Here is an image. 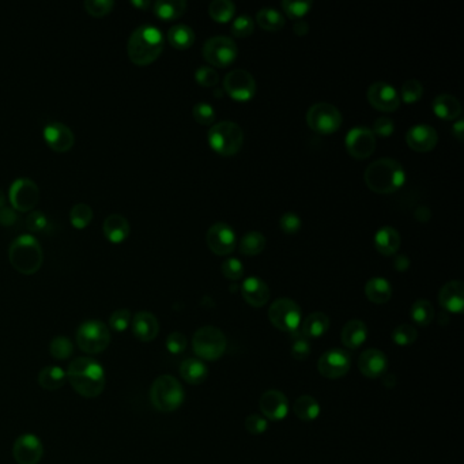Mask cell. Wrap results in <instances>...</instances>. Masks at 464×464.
<instances>
[{
	"instance_id": "obj_20",
	"label": "cell",
	"mask_w": 464,
	"mask_h": 464,
	"mask_svg": "<svg viewBox=\"0 0 464 464\" xmlns=\"http://www.w3.org/2000/svg\"><path fill=\"white\" fill-rule=\"evenodd\" d=\"M259 407L265 420L270 421H282L289 413L288 398L276 390L265 391L259 400Z\"/></svg>"
},
{
	"instance_id": "obj_35",
	"label": "cell",
	"mask_w": 464,
	"mask_h": 464,
	"mask_svg": "<svg viewBox=\"0 0 464 464\" xmlns=\"http://www.w3.org/2000/svg\"><path fill=\"white\" fill-rule=\"evenodd\" d=\"M293 411L296 417L304 422H312L320 415V404L313 397L302 395L296 399L293 404Z\"/></svg>"
},
{
	"instance_id": "obj_19",
	"label": "cell",
	"mask_w": 464,
	"mask_h": 464,
	"mask_svg": "<svg viewBox=\"0 0 464 464\" xmlns=\"http://www.w3.org/2000/svg\"><path fill=\"white\" fill-rule=\"evenodd\" d=\"M42 136L47 144L56 153H67L75 143V135L71 129L60 122L48 123L44 127Z\"/></svg>"
},
{
	"instance_id": "obj_61",
	"label": "cell",
	"mask_w": 464,
	"mask_h": 464,
	"mask_svg": "<svg viewBox=\"0 0 464 464\" xmlns=\"http://www.w3.org/2000/svg\"><path fill=\"white\" fill-rule=\"evenodd\" d=\"M408 265H410V260L404 256H399L398 259L395 260V268L399 271H404Z\"/></svg>"
},
{
	"instance_id": "obj_15",
	"label": "cell",
	"mask_w": 464,
	"mask_h": 464,
	"mask_svg": "<svg viewBox=\"0 0 464 464\" xmlns=\"http://www.w3.org/2000/svg\"><path fill=\"white\" fill-rule=\"evenodd\" d=\"M345 143L349 154L357 160L370 157L376 150V136L365 127L351 129L346 135Z\"/></svg>"
},
{
	"instance_id": "obj_31",
	"label": "cell",
	"mask_w": 464,
	"mask_h": 464,
	"mask_svg": "<svg viewBox=\"0 0 464 464\" xmlns=\"http://www.w3.org/2000/svg\"><path fill=\"white\" fill-rule=\"evenodd\" d=\"M365 296L373 304H386L392 297L391 283L384 278H372L365 285Z\"/></svg>"
},
{
	"instance_id": "obj_21",
	"label": "cell",
	"mask_w": 464,
	"mask_h": 464,
	"mask_svg": "<svg viewBox=\"0 0 464 464\" xmlns=\"http://www.w3.org/2000/svg\"><path fill=\"white\" fill-rule=\"evenodd\" d=\"M406 142L410 149L418 153H428L433 150L438 142L437 131L426 124H418L411 127L406 133Z\"/></svg>"
},
{
	"instance_id": "obj_43",
	"label": "cell",
	"mask_w": 464,
	"mask_h": 464,
	"mask_svg": "<svg viewBox=\"0 0 464 464\" xmlns=\"http://www.w3.org/2000/svg\"><path fill=\"white\" fill-rule=\"evenodd\" d=\"M418 338V332L415 330L414 326L411 324H400L394 331H392V340L395 345L398 346H411L413 343H415Z\"/></svg>"
},
{
	"instance_id": "obj_40",
	"label": "cell",
	"mask_w": 464,
	"mask_h": 464,
	"mask_svg": "<svg viewBox=\"0 0 464 464\" xmlns=\"http://www.w3.org/2000/svg\"><path fill=\"white\" fill-rule=\"evenodd\" d=\"M210 17L218 24H226L232 21L235 14V6L231 0H214L208 7Z\"/></svg>"
},
{
	"instance_id": "obj_58",
	"label": "cell",
	"mask_w": 464,
	"mask_h": 464,
	"mask_svg": "<svg viewBox=\"0 0 464 464\" xmlns=\"http://www.w3.org/2000/svg\"><path fill=\"white\" fill-rule=\"evenodd\" d=\"M17 219H18V214L13 207L4 206L3 208H0V225L11 226L17 222Z\"/></svg>"
},
{
	"instance_id": "obj_45",
	"label": "cell",
	"mask_w": 464,
	"mask_h": 464,
	"mask_svg": "<svg viewBox=\"0 0 464 464\" xmlns=\"http://www.w3.org/2000/svg\"><path fill=\"white\" fill-rule=\"evenodd\" d=\"M293 336V343H292V347H290V353H292V357L296 360V361H304L309 357L310 354V343H309V339H306L301 332H295L292 333Z\"/></svg>"
},
{
	"instance_id": "obj_5",
	"label": "cell",
	"mask_w": 464,
	"mask_h": 464,
	"mask_svg": "<svg viewBox=\"0 0 464 464\" xmlns=\"http://www.w3.org/2000/svg\"><path fill=\"white\" fill-rule=\"evenodd\" d=\"M150 400L156 410L172 413L184 403V390L179 380L170 374L158 376L150 388Z\"/></svg>"
},
{
	"instance_id": "obj_49",
	"label": "cell",
	"mask_w": 464,
	"mask_h": 464,
	"mask_svg": "<svg viewBox=\"0 0 464 464\" xmlns=\"http://www.w3.org/2000/svg\"><path fill=\"white\" fill-rule=\"evenodd\" d=\"M312 1H290L285 0L282 1L283 11L293 19H299L308 14V11L312 8Z\"/></svg>"
},
{
	"instance_id": "obj_13",
	"label": "cell",
	"mask_w": 464,
	"mask_h": 464,
	"mask_svg": "<svg viewBox=\"0 0 464 464\" xmlns=\"http://www.w3.org/2000/svg\"><path fill=\"white\" fill-rule=\"evenodd\" d=\"M224 89L234 101L245 102L256 94L255 78L245 69H233L224 79Z\"/></svg>"
},
{
	"instance_id": "obj_6",
	"label": "cell",
	"mask_w": 464,
	"mask_h": 464,
	"mask_svg": "<svg viewBox=\"0 0 464 464\" xmlns=\"http://www.w3.org/2000/svg\"><path fill=\"white\" fill-rule=\"evenodd\" d=\"M211 149L224 157L235 156L244 143V133L234 122H219L207 133Z\"/></svg>"
},
{
	"instance_id": "obj_39",
	"label": "cell",
	"mask_w": 464,
	"mask_h": 464,
	"mask_svg": "<svg viewBox=\"0 0 464 464\" xmlns=\"http://www.w3.org/2000/svg\"><path fill=\"white\" fill-rule=\"evenodd\" d=\"M411 319L421 327H428L434 319V308L428 299H417L410 310Z\"/></svg>"
},
{
	"instance_id": "obj_51",
	"label": "cell",
	"mask_w": 464,
	"mask_h": 464,
	"mask_svg": "<svg viewBox=\"0 0 464 464\" xmlns=\"http://www.w3.org/2000/svg\"><path fill=\"white\" fill-rule=\"evenodd\" d=\"M187 338L183 332L174 331L167 335L166 338V349L170 354H181L187 349Z\"/></svg>"
},
{
	"instance_id": "obj_54",
	"label": "cell",
	"mask_w": 464,
	"mask_h": 464,
	"mask_svg": "<svg viewBox=\"0 0 464 464\" xmlns=\"http://www.w3.org/2000/svg\"><path fill=\"white\" fill-rule=\"evenodd\" d=\"M268 428V422L265 417L258 415V414H251L249 417L245 418V429L251 434H263Z\"/></svg>"
},
{
	"instance_id": "obj_10",
	"label": "cell",
	"mask_w": 464,
	"mask_h": 464,
	"mask_svg": "<svg viewBox=\"0 0 464 464\" xmlns=\"http://www.w3.org/2000/svg\"><path fill=\"white\" fill-rule=\"evenodd\" d=\"M343 117L336 106L327 102H319L309 108L306 113V123L309 129L322 135L336 133L342 126Z\"/></svg>"
},
{
	"instance_id": "obj_11",
	"label": "cell",
	"mask_w": 464,
	"mask_h": 464,
	"mask_svg": "<svg viewBox=\"0 0 464 464\" xmlns=\"http://www.w3.org/2000/svg\"><path fill=\"white\" fill-rule=\"evenodd\" d=\"M203 58L208 65L214 67H228L237 59V45L226 35L211 37L203 45Z\"/></svg>"
},
{
	"instance_id": "obj_14",
	"label": "cell",
	"mask_w": 464,
	"mask_h": 464,
	"mask_svg": "<svg viewBox=\"0 0 464 464\" xmlns=\"http://www.w3.org/2000/svg\"><path fill=\"white\" fill-rule=\"evenodd\" d=\"M350 366H351L350 356L340 349H332L326 351L317 361L319 373L323 377L331 380L346 376L350 370Z\"/></svg>"
},
{
	"instance_id": "obj_56",
	"label": "cell",
	"mask_w": 464,
	"mask_h": 464,
	"mask_svg": "<svg viewBox=\"0 0 464 464\" xmlns=\"http://www.w3.org/2000/svg\"><path fill=\"white\" fill-rule=\"evenodd\" d=\"M279 226H281V229L283 232L293 234V233L299 232L301 226H302V222H301V218H299L297 214H295V213H286V214H283L281 217Z\"/></svg>"
},
{
	"instance_id": "obj_16",
	"label": "cell",
	"mask_w": 464,
	"mask_h": 464,
	"mask_svg": "<svg viewBox=\"0 0 464 464\" xmlns=\"http://www.w3.org/2000/svg\"><path fill=\"white\" fill-rule=\"evenodd\" d=\"M44 455V445L41 440L31 434L19 436L13 445V456L18 464H37Z\"/></svg>"
},
{
	"instance_id": "obj_30",
	"label": "cell",
	"mask_w": 464,
	"mask_h": 464,
	"mask_svg": "<svg viewBox=\"0 0 464 464\" xmlns=\"http://www.w3.org/2000/svg\"><path fill=\"white\" fill-rule=\"evenodd\" d=\"M330 330V319L323 312L310 313L301 326V333L306 339H317Z\"/></svg>"
},
{
	"instance_id": "obj_64",
	"label": "cell",
	"mask_w": 464,
	"mask_h": 464,
	"mask_svg": "<svg viewBox=\"0 0 464 464\" xmlns=\"http://www.w3.org/2000/svg\"><path fill=\"white\" fill-rule=\"evenodd\" d=\"M6 206V195L4 192L0 190V208H3Z\"/></svg>"
},
{
	"instance_id": "obj_9",
	"label": "cell",
	"mask_w": 464,
	"mask_h": 464,
	"mask_svg": "<svg viewBox=\"0 0 464 464\" xmlns=\"http://www.w3.org/2000/svg\"><path fill=\"white\" fill-rule=\"evenodd\" d=\"M268 319L275 329L295 333L301 327L302 312L293 299H279L271 304L268 309Z\"/></svg>"
},
{
	"instance_id": "obj_1",
	"label": "cell",
	"mask_w": 464,
	"mask_h": 464,
	"mask_svg": "<svg viewBox=\"0 0 464 464\" xmlns=\"http://www.w3.org/2000/svg\"><path fill=\"white\" fill-rule=\"evenodd\" d=\"M67 380L83 398H97L105 388V370L93 358L78 357L67 369Z\"/></svg>"
},
{
	"instance_id": "obj_46",
	"label": "cell",
	"mask_w": 464,
	"mask_h": 464,
	"mask_svg": "<svg viewBox=\"0 0 464 464\" xmlns=\"http://www.w3.org/2000/svg\"><path fill=\"white\" fill-rule=\"evenodd\" d=\"M133 315L129 309H117L109 317V327L115 332H124L131 326Z\"/></svg>"
},
{
	"instance_id": "obj_28",
	"label": "cell",
	"mask_w": 464,
	"mask_h": 464,
	"mask_svg": "<svg viewBox=\"0 0 464 464\" xmlns=\"http://www.w3.org/2000/svg\"><path fill=\"white\" fill-rule=\"evenodd\" d=\"M374 247L379 254L384 256H392L400 247V234L391 226H384L374 234Z\"/></svg>"
},
{
	"instance_id": "obj_52",
	"label": "cell",
	"mask_w": 464,
	"mask_h": 464,
	"mask_svg": "<svg viewBox=\"0 0 464 464\" xmlns=\"http://www.w3.org/2000/svg\"><path fill=\"white\" fill-rule=\"evenodd\" d=\"M195 79H197V82L199 83L200 86L214 88V86H217V83L219 81V76H218V72L214 68L200 67L195 72Z\"/></svg>"
},
{
	"instance_id": "obj_57",
	"label": "cell",
	"mask_w": 464,
	"mask_h": 464,
	"mask_svg": "<svg viewBox=\"0 0 464 464\" xmlns=\"http://www.w3.org/2000/svg\"><path fill=\"white\" fill-rule=\"evenodd\" d=\"M395 126L394 122L388 117H380L373 124V133H377L380 136H391L394 133Z\"/></svg>"
},
{
	"instance_id": "obj_8",
	"label": "cell",
	"mask_w": 464,
	"mask_h": 464,
	"mask_svg": "<svg viewBox=\"0 0 464 464\" xmlns=\"http://www.w3.org/2000/svg\"><path fill=\"white\" fill-rule=\"evenodd\" d=\"M78 347L86 354H99L110 343V331L100 320H86L76 330Z\"/></svg>"
},
{
	"instance_id": "obj_62",
	"label": "cell",
	"mask_w": 464,
	"mask_h": 464,
	"mask_svg": "<svg viewBox=\"0 0 464 464\" xmlns=\"http://www.w3.org/2000/svg\"><path fill=\"white\" fill-rule=\"evenodd\" d=\"M384 386L388 388H392V387H395V384H397V379H395V376L394 374H384Z\"/></svg>"
},
{
	"instance_id": "obj_34",
	"label": "cell",
	"mask_w": 464,
	"mask_h": 464,
	"mask_svg": "<svg viewBox=\"0 0 464 464\" xmlns=\"http://www.w3.org/2000/svg\"><path fill=\"white\" fill-rule=\"evenodd\" d=\"M154 14L164 21H174L180 18L187 10L184 0H158L153 6Z\"/></svg>"
},
{
	"instance_id": "obj_3",
	"label": "cell",
	"mask_w": 464,
	"mask_h": 464,
	"mask_svg": "<svg viewBox=\"0 0 464 464\" xmlns=\"http://www.w3.org/2000/svg\"><path fill=\"white\" fill-rule=\"evenodd\" d=\"M366 187L380 195L397 192L406 181V173L400 163L392 158H380L365 170Z\"/></svg>"
},
{
	"instance_id": "obj_4",
	"label": "cell",
	"mask_w": 464,
	"mask_h": 464,
	"mask_svg": "<svg viewBox=\"0 0 464 464\" xmlns=\"http://www.w3.org/2000/svg\"><path fill=\"white\" fill-rule=\"evenodd\" d=\"M8 259L18 272L24 275H33L42 265L44 252L34 235L22 234L11 242Z\"/></svg>"
},
{
	"instance_id": "obj_12",
	"label": "cell",
	"mask_w": 464,
	"mask_h": 464,
	"mask_svg": "<svg viewBox=\"0 0 464 464\" xmlns=\"http://www.w3.org/2000/svg\"><path fill=\"white\" fill-rule=\"evenodd\" d=\"M8 199L15 211L28 213L33 210L40 199V190L31 179H17L8 191Z\"/></svg>"
},
{
	"instance_id": "obj_60",
	"label": "cell",
	"mask_w": 464,
	"mask_h": 464,
	"mask_svg": "<svg viewBox=\"0 0 464 464\" xmlns=\"http://www.w3.org/2000/svg\"><path fill=\"white\" fill-rule=\"evenodd\" d=\"M293 31H295V33L297 34V35H305V34L309 32V25L306 22H304V21H299V22L295 24Z\"/></svg>"
},
{
	"instance_id": "obj_32",
	"label": "cell",
	"mask_w": 464,
	"mask_h": 464,
	"mask_svg": "<svg viewBox=\"0 0 464 464\" xmlns=\"http://www.w3.org/2000/svg\"><path fill=\"white\" fill-rule=\"evenodd\" d=\"M180 374L184 381L192 386L203 384L208 376V369L197 358H187L180 365Z\"/></svg>"
},
{
	"instance_id": "obj_33",
	"label": "cell",
	"mask_w": 464,
	"mask_h": 464,
	"mask_svg": "<svg viewBox=\"0 0 464 464\" xmlns=\"http://www.w3.org/2000/svg\"><path fill=\"white\" fill-rule=\"evenodd\" d=\"M67 381V372L56 365L44 367L38 374V384L48 391H56L62 388Z\"/></svg>"
},
{
	"instance_id": "obj_27",
	"label": "cell",
	"mask_w": 464,
	"mask_h": 464,
	"mask_svg": "<svg viewBox=\"0 0 464 464\" xmlns=\"http://www.w3.org/2000/svg\"><path fill=\"white\" fill-rule=\"evenodd\" d=\"M366 338H367V327L363 320H358V319L347 322L345 327L342 329V333H340L342 343L350 350H356L361 347Z\"/></svg>"
},
{
	"instance_id": "obj_24",
	"label": "cell",
	"mask_w": 464,
	"mask_h": 464,
	"mask_svg": "<svg viewBox=\"0 0 464 464\" xmlns=\"http://www.w3.org/2000/svg\"><path fill=\"white\" fill-rule=\"evenodd\" d=\"M438 302L441 308L451 313H462L464 309L463 282L451 281L445 283L438 293Z\"/></svg>"
},
{
	"instance_id": "obj_22",
	"label": "cell",
	"mask_w": 464,
	"mask_h": 464,
	"mask_svg": "<svg viewBox=\"0 0 464 464\" xmlns=\"http://www.w3.org/2000/svg\"><path fill=\"white\" fill-rule=\"evenodd\" d=\"M358 367L367 379H377L386 374L388 360L381 350L367 349L358 358Z\"/></svg>"
},
{
	"instance_id": "obj_29",
	"label": "cell",
	"mask_w": 464,
	"mask_h": 464,
	"mask_svg": "<svg viewBox=\"0 0 464 464\" xmlns=\"http://www.w3.org/2000/svg\"><path fill=\"white\" fill-rule=\"evenodd\" d=\"M433 112L442 120H455L462 113V105L451 94H440L433 101Z\"/></svg>"
},
{
	"instance_id": "obj_44",
	"label": "cell",
	"mask_w": 464,
	"mask_h": 464,
	"mask_svg": "<svg viewBox=\"0 0 464 464\" xmlns=\"http://www.w3.org/2000/svg\"><path fill=\"white\" fill-rule=\"evenodd\" d=\"M422 94H424L422 83L417 79L406 81L401 86V90H400V97L406 103H414V102L421 100Z\"/></svg>"
},
{
	"instance_id": "obj_23",
	"label": "cell",
	"mask_w": 464,
	"mask_h": 464,
	"mask_svg": "<svg viewBox=\"0 0 464 464\" xmlns=\"http://www.w3.org/2000/svg\"><path fill=\"white\" fill-rule=\"evenodd\" d=\"M133 336L140 342H151L157 338L160 332V323L157 317L146 310L133 315L131 320Z\"/></svg>"
},
{
	"instance_id": "obj_18",
	"label": "cell",
	"mask_w": 464,
	"mask_h": 464,
	"mask_svg": "<svg viewBox=\"0 0 464 464\" xmlns=\"http://www.w3.org/2000/svg\"><path fill=\"white\" fill-rule=\"evenodd\" d=\"M369 103L383 112H395L400 105L397 89L386 82H376L366 92Z\"/></svg>"
},
{
	"instance_id": "obj_36",
	"label": "cell",
	"mask_w": 464,
	"mask_h": 464,
	"mask_svg": "<svg viewBox=\"0 0 464 464\" xmlns=\"http://www.w3.org/2000/svg\"><path fill=\"white\" fill-rule=\"evenodd\" d=\"M167 41L176 49H188L195 42V33L190 26L177 24L167 31Z\"/></svg>"
},
{
	"instance_id": "obj_53",
	"label": "cell",
	"mask_w": 464,
	"mask_h": 464,
	"mask_svg": "<svg viewBox=\"0 0 464 464\" xmlns=\"http://www.w3.org/2000/svg\"><path fill=\"white\" fill-rule=\"evenodd\" d=\"M222 274L231 281H238L244 275V265L238 259H228L222 265Z\"/></svg>"
},
{
	"instance_id": "obj_50",
	"label": "cell",
	"mask_w": 464,
	"mask_h": 464,
	"mask_svg": "<svg viewBox=\"0 0 464 464\" xmlns=\"http://www.w3.org/2000/svg\"><path fill=\"white\" fill-rule=\"evenodd\" d=\"M85 10L93 15V17H103L106 14H109L113 7H115V1L113 0H86L83 3Z\"/></svg>"
},
{
	"instance_id": "obj_41",
	"label": "cell",
	"mask_w": 464,
	"mask_h": 464,
	"mask_svg": "<svg viewBox=\"0 0 464 464\" xmlns=\"http://www.w3.org/2000/svg\"><path fill=\"white\" fill-rule=\"evenodd\" d=\"M92 219H93V210L86 203H78L69 211L71 225L78 231L85 229L92 222Z\"/></svg>"
},
{
	"instance_id": "obj_37",
	"label": "cell",
	"mask_w": 464,
	"mask_h": 464,
	"mask_svg": "<svg viewBox=\"0 0 464 464\" xmlns=\"http://www.w3.org/2000/svg\"><path fill=\"white\" fill-rule=\"evenodd\" d=\"M258 25L267 32H278L285 26L283 15L275 8H262L256 15Z\"/></svg>"
},
{
	"instance_id": "obj_48",
	"label": "cell",
	"mask_w": 464,
	"mask_h": 464,
	"mask_svg": "<svg viewBox=\"0 0 464 464\" xmlns=\"http://www.w3.org/2000/svg\"><path fill=\"white\" fill-rule=\"evenodd\" d=\"M192 116L201 126H211L215 120L214 108L207 102H199L192 109Z\"/></svg>"
},
{
	"instance_id": "obj_63",
	"label": "cell",
	"mask_w": 464,
	"mask_h": 464,
	"mask_svg": "<svg viewBox=\"0 0 464 464\" xmlns=\"http://www.w3.org/2000/svg\"><path fill=\"white\" fill-rule=\"evenodd\" d=\"M131 4L135 6V7H139V8H147V7H150V1H147V0H144V1L133 0V1H131Z\"/></svg>"
},
{
	"instance_id": "obj_7",
	"label": "cell",
	"mask_w": 464,
	"mask_h": 464,
	"mask_svg": "<svg viewBox=\"0 0 464 464\" xmlns=\"http://www.w3.org/2000/svg\"><path fill=\"white\" fill-rule=\"evenodd\" d=\"M195 354L206 361H217L226 350V336L217 327L206 326L195 332L192 338Z\"/></svg>"
},
{
	"instance_id": "obj_55",
	"label": "cell",
	"mask_w": 464,
	"mask_h": 464,
	"mask_svg": "<svg viewBox=\"0 0 464 464\" xmlns=\"http://www.w3.org/2000/svg\"><path fill=\"white\" fill-rule=\"evenodd\" d=\"M26 226L34 233L44 232L48 228V218L41 211H32L26 218Z\"/></svg>"
},
{
	"instance_id": "obj_17",
	"label": "cell",
	"mask_w": 464,
	"mask_h": 464,
	"mask_svg": "<svg viewBox=\"0 0 464 464\" xmlns=\"http://www.w3.org/2000/svg\"><path fill=\"white\" fill-rule=\"evenodd\" d=\"M207 245L218 256L232 254L237 244L235 233L228 224H214L207 232Z\"/></svg>"
},
{
	"instance_id": "obj_42",
	"label": "cell",
	"mask_w": 464,
	"mask_h": 464,
	"mask_svg": "<svg viewBox=\"0 0 464 464\" xmlns=\"http://www.w3.org/2000/svg\"><path fill=\"white\" fill-rule=\"evenodd\" d=\"M49 351L53 358L65 361L74 354V343L66 336H56L49 345Z\"/></svg>"
},
{
	"instance_id": "obj_47",
	"label": "cell",
	"mask_w": 464,
	"mask_h": 464,
	"mask_svg": "<svg viewBox=\"0 0 464 464\" xmlns=\"http://www.w3.org/2000/svg\"><path fill=\"white\" fill-rule=\"evenodd\" d=\"M255 22L249 15H240L232 24V33L237 38H245L254 33Z\"/></svg>"
},
{
	"instance_id": "obj_25",
	"label": "cell",
	"mask_w": 464,
	"mask_h": 464,
	"mask_svg": "<svg viewBox=\"0 0 464 464\" xmlns=\"http://www.w3.org/2000/svg\"><path fill=\"white\" fill-rule=\"evenodd\" d=\"M242 299L255 308H262L270 299V289L263 279L258 276H249L241 286Z\"/></svg>"
},
{
	"instance_id": "obj_59",
	"label": "cell",
	"mask_w": 464,
	"mask_h": 464,
	"mask_svg": "<svg viewBox=\"0 0 464 464\" xmlns=\"http://www.w3.org/2000/svg\"><path fill=\"white\" fill-rule=\"evenodd\" d=\"M452 133L454 136L459 140V142H463L464 139V122L463 120H458L454 127H452Z\"/></svg>"
},
{
	"instance_id": "obj_2",
	"label": "cell",
	"mask_w": 464,
	"mask_h": 464,
	"mask_svg": "<svg viewBox=\"0 0 464 464\" xmlns=\"http://www.w3.org/2000/svg\"><path fill=\"white\" fill-rule=\"evenodd\" d=\"M164 45V34L157 26L140 25L129 38V58L136 66H149L160 58Z\"/></svg>"
},
{
	"instance_id": "obj_38",
	"label": "cell",
	"mask_w": 464,
	"mask_h": 464,
	"mask_svg": "<svg viewBox=\"0 0 464 464\" xmlns=\"http://www.w3.org/2000/svg\"><path fill=\"white\" fill-rule=\"evenodd\" d=\"M265 248V237L260 232H248L240 241V252L245 256H256Z\"/></svg>"
},
{
	"instance_id": "obj_26",
	"label": "cell",
	"mask_w": 464,
	"mask_h": 464,
	"mask_svg": "<svg viewBox=\"0 0 464 464\" xmlns=\"http://www.w3.org/2000/svg\"><path fill=\"white\" fill-rule=\"evenodd\" d=\"M102 231L109 242L122 244L129 238L131 233V226L126 217L120 214H110L109 217L105 218Z\"/></svg>"
}]
</instances>
